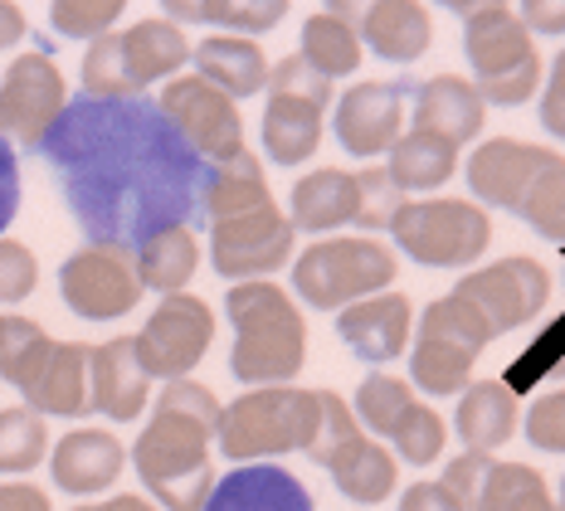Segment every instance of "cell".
I'll return each mask as SVG.
<instances>
[{
	"label": "cell",
	"mask_w": 565,
	"mask_h": 511,
	"mask_svg": "<svg viewBox=\"0 0 565 511\" xmlns=\"http://www.w3.org/2000/svg\"><path fill=\"white\" fill-rule=\"evenodd\" d=\"M40 151L88 244L132 254L161 230H191L200 215L205 161L147 93L74 98Z\"/></svg>",
	"instance_id": "1"
},
{
	"label": "cell",
	"mask_w": 565,
	"mask_h": 511,
	"mask_svg": "<svg viewBox=\"0 0 565 511\" xmlns=\"http://www.w3.org/2000/svg\"><path fill=\"white\" fill-rule=\"evenodd\" d=\"M220 409L210 385L171 380L157 395V414L132 444V468L161 511H205L215 487L210 438L220 429Z\"/></svg>",
	"instance_id": "2"
},
{
	"label": "cell",
	"mask_w": 565,
	"mask_h": 511,
	"mask_svg": "<svg viewBox=\"0 0 565 511\" xmlns=\"http://www.w3.org/2000/svg\"><path fill=\"white\" fill-rule=\"evenodd\" d=\"M225 312L234 322L230 375L239 385H288L308 365V322L278 283H234Z\"/></svg>",
	"instance_id": "3"
},
{
	"label": "cell",
	"mask_w": 565,
	"mask_h": 511,
	"mask_svg": "<svg viewBox=\"0 0 565 511\" xmlns=\"http://www.w3.org/2000/svg\"><path fill=\"white\" fill-rule=\"evenodd\" d=\"M322 404L317 390L298 385H264V390H244L234 404L220 409V454L230 462H258V458H278V454H308Z\"/></svg>",
	"instance_id": "4"
},
{
	"label": "cell",
	"mask_w": 565,
	"mask_h": 511,
	"mask_svg": "<svg viewBox=\"0 0 565 511\" xmlns=\"http://www.w3.org/2000/svg\"><path fill=\"white\" fill-rule=\"evenodd\" d=\"M463 15V54L482 103L516 108L541 88V54L512 6H454Z\"/></svg>",
	"instance_id": "5"
},
{
	"label": "cell",
	"mask_w": 565,
	"mask_h": 511,
	"mask_svg": "<svg viewBox=\"0 0 565 511\" xmlns=\"http://www.w3.org/2000/svg\"><path fill=\"white\" fill-rule=\"evenodd\" d=\"M399 258L391 244L371 234H341V239L308 244L292 264V292L317 312H347L375 292H391Z\"/></svg>",
	"instance_id": "6"
},
{
	"label": "cell",
	"mask_w": 565,
	"mask_h": 511,
	"mask_svg": "<svg viewBox=\"0 0 565 511\" xmlns=\"http://www.w3.org/2000/svg\"><path fill=\"white\" fill-rule=\"evenodd\" d=\"M191 58L181 25L167 15H151L127 25L122 34H103L84 54V98H141L157 78H175V68Z\"/></svg>",
	"instance_id": "7"
},
{
	"label": "cell",
	"mask_w": 565,
	"mask_h": 511,
	"mask_svg": "<svg viewBox=\"0 0 565 511\" xmlns=\"http://www.w3.org/2000/svg\"><path fill=\"white\" fill-rule=\"evenodd\" d=\"M482 347H492V331L473 302L458 292L434 297L415 327V351H409V385L424 395H463L473 385V365Z\"/></svg>",
	"instance_id": "8"
},
{
	"label": "cell",
	"mask_w": 565,
	"mask_h": 511,
	"mask_svg": "<svg viewBox=\"0 0 565 511\" xmlns=\"http://www.w3.org/2000/svg\"><path fill=\"white\" fill-rule=\"evenodd\" d=\"M391 239L405 248V258H415L424 268H468L488 254L492 220L473 200H405L391 220Z\"/></svg>",
	"instance_id": "9"
},
{
	"label": "cell",
	"mask_w": 565,
	"mask_h": 511,
	"mask_svg": "<svg viewBox=\"0 0 565 511\" xmlns=\"http://www.w3.org/2000/svg\"><path fill=\"white\" fill-rule=\"evenodd\" d=\"M332 78H322L302 54H288L268 68V103H264V151L274 166H302L322 147Z\"/></svg>",
	"instance_id": "10"
},
{
	"label": "cell",
	"mask_w": 565,
	"mask_h": 511,
	"mask_svg": "<svg viewBox=\"0 0 565 511\" xmlns=\"http://www.w3.org/2000/svg\"><path fill=\"white\" fill-rule=\"evenodd\" d=\"M210 341H215V312L205 297L171 292L161 307L147 317V327L132 337L137 361L151 380H191V371L205 361Z\"/></svg>",
	"instance_id": "11"
},
{
	"label": "cell",
	"mask_w": 565,
	"mask_h": 511,
	"mask_svg": "<svg viewBox=\"0 0 565 511\" xmlns=\"http://www.w3.org/2000/svg\"><path fill=\"white\" fill-rule=\"evenodd\" d=\"M454 292L478 307L482 322L492 331V341H498V337L522 331L526 322H536V317L546 312L551 273H546V264H536V258L512 254V258H498V264H488V268L463 273Z\"/></svg>",
	"instance_id": "12"
},
{
	"label": "cell",
	"mask_w": 565,
	"mask_h": 511,
	"mask_svg": "<svg viewBox=\"0 0 565 511\" xmlns=\"http://www.w3.org/2000/svg\"><path fill=\"white\" fill-rule=\"evenodd\" d=\"M157 108L167 113V123L185 137V147L195 151L200 161L225 166L234 157H244V117L234 108V98L205 83L200 74H181L161 88Z\"/></svg>",
	"instance_id": "13"
},
{
	"label": "cell",
	"mask_w": 565,
	"mask_h": 511,
	"mask_svg": "<svg viewBox=\"0 0 565 511\" xmlns=\"http://www.w3.org/2000/svg\"><path fill=\"white\" fill-rule=\"evenodd\" d=\"M64 108H68V88L54 58L44 50L15 54V64L0 78V141L40 151Z\"/></svg>",
	"instance_id": "14"
},
{
	"label": "cell",
	"mask_w": 565,
	"mask_h": 511,
	"mask_svg": "<svg viewBox=\"0 0 565 511\" xmlns=\"http://www.w3.org/2000/svg\"><path fill=\"white\" fill-rule=\"evenodd\" d=\"M141 292L147 288H141L127 248L88 244L78 254H68L64 268H58V297L84 322H117V317H127L141 302Z\"/></svg>",
	"instance_id": "15"
},
{
	"label": "cell",
	"mask_w": 565,
	"mask_h": 511,
	"mask_svg": "<svg viewBox=\"0 0 565 511\" xmlns=\"http://www.w3.org/2000/svg\"><path fill=\"white\" fill-rule=\"evenodd\" d=\"M292 244H298V230L278 205L210 224V264L230 283H258L278 273L292 258Z\"/></svg>",
	"instance_id": "16"
},
{
	"label": "cell",
	"mask_w": 565,
	"mask_h": 511,
	"mask_svg": "<svg viewBox=\"0 0 565 511\" xmlns=\"http://www.w3.org/2000/svg\"><path fill=\"white\" fill-rule=\"evenodd\" d=\"M332 127L351 157H361V161L385 157L399 141V127H405V88L399 83H381V78L356 83V88H347L337 98Z\"/></svg>",
	"instance_id": "17"
},
{
	"label": "cell",
	"mask_w": 565,
	"mask_h": 511,
	"mask_svg": "<svg viewBox=\"0 0 565 511\" xmlns=\"http://www.w3.org/2000/svg\"><path fill=\"white\" fill-rule=\"evenodd\" d=\"M337 337L366 365L399 361L409 347V337H415V307H409V297L395 292V288L375 292L366 302H351L347 312L337 317Z\"/></svg>",
	"instance_id": "18"
},
{
	"label": "cell",
	"mask_w": 565,
	"mask_h": 511,
	"mask_svg": "<svg viewBox=\"0 0 565 511\" xmlns=\"http://www.w3.org/2000/svg\"><path fill=\"white\" fill-rule=\"evenodd\" d=\"M556 151L551 147H536V141H516V137H488L482 147L468 157L463 175H468V190L482 200V205H498V210H516L526 181L546 166Z\"/></svg>",
	"instance_id": "19"
},
{
	"label": "cell",
	"mask_w": 565,
	"mask_h": 511,
	"mask_svg": "<svg viewBox=\"0 0 565 511\" xmlns=\"http://www.w3.org/2000/svg\"><path fill=\"white\" fill-rule=\"evenodd\" d=\"M151 400V375L141 371L132 337H113L88 351V404L113 424H132Z\"/></svg>",
	"instance_id": "20"
},
{
	"label": "cell",
	"mask_w": 565,
	"mask_h": 511,
	"mask_svg": "<svg viewBox=\"0 0 565 511\" xmlns=\"http://www.w3.org/2000/svg\"><path fill=\"white\" fill-rule=\"evenodd\" d=\"M127 468V448L122 438L108 429H74L54 444L50 472L54 487L68 497H93V492H108V487L122 478Z\"/></svg>",
	"instance_id": "21"
},
{
	"label": "cell",
	"mask_w": 565,
	"mask_h": 511,
	"mask_svg": "<svg viewBox=\"0 0 565 511\" xmlns=\"http://www.w3.org/2000/svg\"><path fill=\"white\" fill-rule=\"evenodd\" d=\"M205 511H317L312 492L278 462H244L210 487Z\"/></svg>",
	"instance_id": "22"
},
{
	"label": "cell",
	"mask_w": 565,
	"mask_h": 511,
	"mask_svg": "<svg viewBox=\"0 0 565 511\" xmlns=\"http://www.w3.org/2000/svg\"><path fill=\"white\" fill-rule=\"evenodd\" d=\"M288 224L292 230H308V234L361 224V171L322 166V171L302 175L288 195Z\"/></svg>",
	"instance_id": "23"
},
{
	"label": "cell",
	"mask_w": 565,
	"mask_h": 511,
	"mask_svg": "<svg viewBox=\"0 0 565 511\" xmlns=\"http://www.w3.org/2000/svg\"><path fill=\"white\" fill-rule=\"evenodd\" d=\"M356 34L361 50L391 58V64H415L429 54L434 20L429 6H419V0H375V6H361Z\"/></svg>",
	"instance_id": "24"
},
{
	"label": "cell",
	"mask_w": 565,
	"mask_h": 511,
	"mask_svg": "<svg viewBox=\"0 0 565 511\" xmlns=\"http://www.w3.org/2000/svg\"><path fill=\"white\" fill-rule=\"evenodd\" d=\"M415 127L463 147V141L482 137V127H488V103L478 98V88L468 78L434 74L429 83H419V93H415Z\"/></svg>",
	"instance_id": "25"
},
{
	"label": "cell",
	"mask_w": 565,
	"mask_h": 511,
	"mask_svg": "<svg viewBox=\"0 0 565 511\" xmlns=\"http://www.w3.org/2000/svg\"><path fill=\"white\" fill-rule=\"evenodd\" d=\"M88 351L84 341H54L50 361H44V371L34 375V385L25 390V409H34L44 419V414H54V419H78V414H88Z\"/></svg>",
	"instance_id": "26"
},
{
	"label": "cell",
	"mask_w": 565,
	"mask_h": 511,
	"mask_svg": "<svg viewBox=\"0 0 565 511\" xmlns=\"http://www.w3.org/2000/svg\"><path fill=\"white\" fill-rule=\"evenodd\" d=\"M191 58H195V74L205 83H215L234 103L268 88V58L244 34H210V40H200L191 50Z\"/></svg>",
	"instance_id": "27"
},
{
	"label": "cell",
	"mask_w": 565,
	"mask_h": 511,
	"mask_svg": "<svg viewBox=\"0 0 565 511\" xmlns=\"http://www.w3.org/2000/svg\"><path fill=\"white\" fill-rule=\"evenodd\" d=\"M322 468L332 472L337 492L347 497V502H356V507H381L385 497L395 492V482H399L395 454L391 448H381L375 438H366V429L351 438V444H341Z\"/></svg>",
	"instance_id": "28"
},
{
	"label": "cell",
	"mask_w": 565,
	"mask_h": 511,
	"mask_svg": "<svg viewBox=\"0 0 565 511\" xmlns=\"http://www.w3.org/2000/svg\"><path fill=\"white\" fill-rule=\"evenodd\" d=\"M274 205V190H268V175L258 166L254 151L234 157L225 166H205V185H200V220L220 224L234 215H249V210Z\"/></svg>",
	"instance_id": "29"
},
{
	"label": "cell",
	"mask_w": 565,
	"mask_h": 511,
	"mask_svg": "<svg viewBox=\"0 0 565 511\" xmlns=\"http://www.w3.org/2000/svg\"><path fill=\"white\" fill-rule=\"evenodd\" d=\"M454 429L468 444V454H498L516 434V395L502 380H478L463 390L454 414Z\"/></svg>",
	"instance_id": "30"
},
{
	"label": "cell",
	"mask_w": 565,
	"mask_h": 511,
	"mask_svg": "<svg viewBox=\"0 0 565 511\" xmlns=\"http://www.w3.org/2000/svg\"><path fill=\"white\" fill-rule=\"evenodd\" d=\"M161 10L171 25H225L230 34L254 40L288 15V0H167Z\"/></svg>",
	"instance_id": "31"
},
{
	"label": "cell",
	"mask_w": 565,
	"mask_h": 511,
	"mask_svg": "<svg viewBox=\"0 0 565 511\" xmlns=\"http://www.w3.org/2000/svg\"><path fill=\"white\" fill-rule=\"evenodd\" d=\"M458 171V147L434 132H405L391 147V166H385V175H391V185L405 195V190H439L449 175Z\"/></svg>",
	"instance_id": "32"
},
{
	"label": "cell",
	"mask_w": 565,
	"mask_h": 511,
	"mask_svg": "<svg viewBox=\"0 0 565 511\" xmlns=\"http://www.w3.org/2000/svg\"><path fill=\"white\" fill-rule=\"evenodd\" d=\"M132 264H137L141 288L171 297V292H185V283L195 278L200 244H195L191 230H161V234H151L147 244H137Z\"/></svg>",
	"instance_id": "33"
},
{
	"label": "cell",
	"mask_w": 565,
	"mask_h": 511,
	"mask_svg": "<svg viewBox=\"0 0 565 511\" xmlns=\"http://www.w3.org/2000/svg\"><path fill=\"white\" fill-rule=\"evenodd\" d=\"M322 78H347L361 68V34L351 20L332 15V10H317V15L302 20V50H298Z\"/></svg>",
	"instance_id": "34"
},
{
	"label": "cell",
	"mask_w": 565,
	"mask_h": 511,
	"mask_svg": "<svg viewBox=\"0 0 565 511\" xmlns=\"http://www.w3.org/2000/svg\"><path fill=\"white\" fill-rule=\"evenodd\" d=\"M473 511H561L532 462H492Z\"/></svg>",
	"instance_id": "35"
},
{
	"label": "cell",
	"mask_w": 565,
	"mask_h": 511,
	"mask_svg": "<svg viewBox=\"0 0 565 511\" xmlns=\"http://www.w3.org/2000/svg\"><path fill=\"white\" fill-rule=\"evenodd\" d=\"M50 351H54V337L40 322H30V317H0V380L15 385L20 395L44 371Z\"/></svg>",
	"instance_id": "36"
},
{
	"label": "cell",
	"mask_w": 565,
	"mask_h": 511,
	"mask_svg": "<svg viewBox=\"0 0 565 511\" xmlns=\"http://www.w3.org/2000/svg\"><path fill=\"white\" fill-rule=\"evenodd\" d=\"M512 215H522L541 234V239H551V244L565 248V157H561V151L541 166L532 181H526V190H522V200H516Z\"/></svg>",
	"instance_id": "37"
},
{
	"label": "cell",
	"mask_w": 565,
	"mask_h": 511,
	"mask_svg": "<svg viewBox=\"0 0 565 511\" xmlns=\"http://www.w3.org/2000/svg\"><path fill=\"white\" fill-rule=\"evenodd\" d=\"M415 385L409 380H399V375H385V371H371L366 380H361V390H356V424H366L371 434H381V438H391L399 429V419H405L409 409H415Z\"/></svg>",
	"instance_id": "38"
},
{
	"label": "cell",
	"mask_w": 565,
	"mask_h": 511,
	"mask_svg": "<svg viewBox=\"0 0 565 511\" xmlns=\"http://www.w3.org/2000/svg\"><path fill=\"white\" fill-rule=\"evenodd\" d=\"M565 380V312L551 322L541 337L526 347L516 361L508 365V375H502V385L512 390V395H522V390H541V385H561Z\"/></svg>",
	"instance_id": "39"
},
{
	"label": "cell",
	"mask_w": 565,
	"mask_h": 511,
	"mask_svg": "<svg viewBox=\"0 0 565 511\" xmlns=\"http://www.w3.org/2000/svg\"><path fill=\"white\" fill-rule=\"evenodd\" d=\"M50 454V429L44 419L25 404L15 409H0V472L15 478V472H34Z\"/></svg>",
	"instance_id": "40"
},
{
	"label": "cell",
	"mask_w": 565,
	"mask_h": 511,
	"mask_svg": "<svg viewBox=\"0 0 565 511\" xmlns=\"http://www.w3.org/2000/svg\"><path fill=\"white\" fill-rule=\"evenodd\" d=\"M395 454L409 462V468H429L434 458L444 454V444H449V429H444V414L429 409V404H415V409L399 419V429L391 434Z\"/></svg>",
	"instance_id": "41"
},
{
	"label": "cell",
	"mask_w": 565,
	"mask_h": 511,
	"mask_svg": "<svg viewBox=\"0 0 565 511\" xmlns=\"http://www.w3.org/2000/svg\"><path fill=\"white\" fill-rule=\"evenodd\" d=\"M122 10H127L122 0H54L50 25L68 34V40H103L122 20Z\"/></svg>",
	"instance_id": "42"
},
{
	"label": "cell",
	"mask_w": 565,
	"mask_h": 511,
	"mask_svg": "<svg viewBox=\"0 0 565 511\" xmlns=\"http://www.w3.org/2000/svg\"><path fill=\"white\" fill-rule=\"evenodd\" d=\"M317 404H322V419H317V434H312V444H308V458L312 462H327L341 444H351V438L361 434V424H356L351 404L341 400L337 390H317Z\"/></svg>",
	"instance_id": "43"
},
{
	"label": "cell",
	"mask_w": 565,
	"mask_h": 511,
	"mask_svg": "<svg viewBox=\"0 0 565 511\" xmlns=\"http://www.w3.org/2000/svg\"><path fill=\"white\" fill-rule=\"evenodd\" d=\"M526 444L541 448V454H565V385L546 390L532 409H526Z\"/></svg>",
	"instance_id": "44"
},
{
	"label": "cell",
	"mask_w": 565,
	"mask_h": 511,
	"mask_svg": "<svg viewBox=\"0 0 565 511\" xmlns=\"http://www.w3.org/2000/svg\"><path fill=\"white\" fill-rule=\"evenodd\" d=\"M40 283V264L20 239H0V302H25Z\"/></svg>",
	"instance_id": "45"
},
{
	"label": "cell",
	"mask_w": 565,
	"mask_h": 511,
	"mask_svg": "<svg viewBox=\"0 0 565 511\" xmlns=\"http://www.w3.org/2000/svg\"><path fill=\"white\" fill-rule=\"evenodd\" d=\"M399 205H405V195L391 185V175L361 171V224H366V230H391Z\"/></svg>",
	"instance_id": "46"
},
{
	"label": "cell",
	"mask_w": 565,
	"mask_h": 511,
	"mask_svg": "<svg viewBox=\"0 0 565 511\" xmlns=\"http://www.w3.org/2000/svg\"><path fill=\"white\" fill-rule=\"evenodd\" d=\"M492 462H498L492 454H458V458H449V468H444V487H449L458 502H463V511H473Z\"/></svg>",
	"instance_id": "47"
},
{
	"label": "cell",
	"mask_w": 565,
	"mask_h": 511,
	"mask_svg": "<svg viewBox=\"0 0 565 511\" xmlns=\"http://www.w3.org/2000/svg\"><path fill=\"white\" fill-rule=\"evenodd\" d=\"M541 127H546L551 137L565 141V50L556 54L546 88H541Z\"/></svg>",
	"instance_id": "48"
},
{
	"label": "cell",
	"mask_w": 565,
	"mask_h": 511,
	"mask_svg": "<svg viewBox=\"0 0 565 511\" xmlns=\"http://www.w3.org/2000/svg\"><path fill=\"white\" fill-rule=\"evenodd\" d=\"M15 215H20V161H15V147L0 141V239L15 224Z\"/></svg>",
	"instance_id": "49"
},
{
	"label": "cell",
	"mask_w": 565,
	"mask_h": 511,
	"mask_svg": "<svg viewBox=\"0 0 565 511\" xmlns=\"http://www.w3.org/2000/svg\"><path fill=\"white\" fill-rule=\"evenodd\" d=\"M512 10L526 34H565V0H522Z\"/></svg>",
	"instance_id": "50"
},
{
	"label": "cell",
	"mask_w": 565,
	"mask_h": 511,
	"mask_svg": "<svg viewBox=\"0 0 565 511\" xmlns=\"http://www.w3.org/2000/svg\"><path fill=\"white\" fill-rule=\"evenodd\" d=\"M399 511H463V502L444 482H415L399 497Z\"/></svg>",
	"instance_id": "51"
},
{
	"label": "cell",
	"mask_w": 565,
	"mask_h": 511,
	"mask_svg": "<svg viewBox=\"0 0 565 511\" xmlns=\"http://www.w3.org/2000/svg\"><path fill=\"white\" fill-rule=\"evenodd\" d=\"M0 511H54L50 492L34 482H0Z\"/></svg>",
	"instance_id": "52"
},
{
	"label": "cell",
	"mask_w": 565,
	"mask_h": 511,
	"mask_svg": "<svg viewBox=\"0 0 565 511\" xmlns=\"http://www.w3.org/2000/svg\"><path fill=\"white\" fill-rule=\"evenodd\" d=\"M25 40V15H20V6H10V0H0V50L6 44Z\"/></svg>",
	"instance_id": "53"
},
{
	"label": "cell",
	"mask_w": 565,
	"mask_h": 511,
	"mask_svg": "<svg viewBox=\"0 0 565 511\" xmlns=\"http://www.w3.org/2000/svg\"><path fill=\"white\" fill-rule=\"evenodd\" d=\"M93 511H161V507L147 502V497H137V492H117V497H108V502L93 507Z\"/></svg>",
	"instance_id": "54"
},
{
	"label": "cell",
	"mask_w": 565,
	"mask_h": 511,
	"mask_svg": "<svg viewBox=\"0 0 565 511\" xmlns=\"http://www.w3.org/2000/svg\"><path fill=\"white\" fill-rule=\"evenodd\" d=\"M561 511H565V478H561Z\"/></svg>",
	"instance_id": "55"
},
{
	"label": "cell",
	"mask_w": 565,
	"mask_h": 511,
	"mask_svg": "<svg viewBox=\"0 0 565 511\" xmlns=\"http://www.w3.org/2000/svg\"><path fill=\"white\" fill-rule=\"evenodd\" d=\"M74 511H93V507H74Z\"/></svg>",
	"instance_id": "56"
}]
</instances>
